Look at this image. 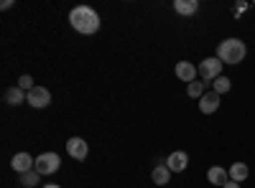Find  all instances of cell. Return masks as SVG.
<instances>
[{"label":"cell","mask_w":255,"mask_h":188,"mask_svg":"<svg viewBox=\"0 0 255 188\" xmlns=\"http://www.w3.org/2000/svg\"><path fill=\"white\" fill-rule=\"evenodd\" d=\"M69 23L77 33H84V36H92L100 31V15L95 8L90 5H77L69 10Z\"/></svg>","instance_id":"6da1fadb"},{"label":"cell","mask_w":255,"mask_h":188,"mask_svg":"<svg viewBox=\"0 0 255 188\" xmlns=\"http://www.w3.org/2000/svg\"><path fill=\"white\" fill-rule=\"evenodd\" d=\"M245 56H248L245 41H240V38H225V41H220L217 59L222 61V64H240V61H245Z\"/></svg>","instance_id":"7a4b0ae2"},{"label":"cell","mask_w":255,"mask_h":188,"mask_svg":"<svg viewBox=\"0 0 255 188\" xmlns=\"http://www.w3.org/2000/svg\"><path fill=\"white\" fill-rule=\"evenodd\" d=\"M222 66H225V64H222L217 56H209V59L199 61V79H204V81L220 79V76H222Z\"/></svg>","instance_id":"3957f363"},{"label":"cell","mask_w":255,"mask_h":188,"mask_svg":"<svg viewBox=\"0 0 255 188\" xmlns=\"http://www.w3.org/2000/svg\"><path fill=\"white\" fill-rule=\"evenodd\" d=\"M59 168H61V158L56 153H41L36 158V171L41 176H54Z\"/></svg>","instance_id":"277c9868"},{"label":"cell","mask_w":255,"mask_h":188,"mask_svg":"<svg viewBox=\"0 0 255 188\" xmlns=\"http://www.w3.org/2000/svg\"><path fill=\"white\" fill-rule=\"evenodd\" d=\"M10 168H13L18 176H23V173H28V171L36 168V160H33L28 153H15L13 160H10Z\"/></svg>","instance_id":"5b68a950"},{"label":"cell","mask_w":255,"mask_h":188,"mask_svg":"<svg viewBox=\"0 0 255 188\" xmlns=\"http://www.w3.org/2000/svg\"><path fill=\"white\" fill-rule=\"evenodd\" d=\"M33 110H44L46 104L51 102V94H49V89H44V87H33L31 92H28V99H26Z\"/></svg>","instance_id":"8992f818"},{"label":"cell","mask_w":255,"mask_h":188,"mask_svg":"<svg viewBox=\"0 0 255 188\" xmlns=\"http://www.w3.org/2000/svg\"><path fill=\"white\" fill-rule=\"evenodd\" d=\"M67 153L74 160H84V158L90 155V148H87V142H84L82 137H69L67 140Z\"/></svg>","instance_id":"52a82bcc"},{"label":"cell","mask_w":255,"mask_h":188,"mask_svg":"<svg viewBox=\"0 0 255 188\" xmlns=\"http://www.w3.org/2000/svg\"><path fill=\"white\" fill-rule=\"evenodd\" d=\"M174 74L179 76V81H186V84H191V81H197L199 69H197L194 64H191V61H179L176 69H174Z\"/></svg>","instance_id":"ba28073f"},{"label":"cell","mask_w":255,"mask_h":188,"mask_svg":"<svg viewBox=\"0 0 255 188\" xmlns=\"http://www.w3.org/2000/svg\"><path fill=\"white\" fill-rule=\"evenodd\" d=\"M166 165H168V171H171V173H184L189 168V155L184 150H176V153H171L166 158Z\"/></svg>","instance_id":"9c48e42d"},{"label":"cell","mask_w":255,"mask_h":188,"mask_svg":"<svg viewBox=\"0 0 255 188\" xmlns=\"http://www.w3.org/2000/svg\"><path fill=\"white\" fill-rule=\"evenodd\" d=\"M220 102H222V97H220L217 92H207V94L199 99V112H202V115H215V112L220 110Z\"/></svg>","instance_id":"30bf717a"},{"label":"cell","mask_w":255,"mask_h":188,"mask_svg":"<svg viewBox=\"0 0 255 188\" xmlns=\"http://www.w3.org/2000/svg\"><path fill=\"white\" fill-rule=\"evenodd\" d=\"M207 181L212 183V186H225L227 181H230V173H227V168H222V165H212V168L207 171Z\"/></svg>","instance_id":"8fae6325"},{"label":"cell","mask_w":255,"mask_h":188,"mask_svg":"<svg viewBox=\"0 0 255 188\" xmlns=\"http://www.w3.org/2000/svg\"><path fill=\"white\" fill-rule=\"evenodd\" d=\"M5 104H10V107H18V104H23L26 99H28V92H23L18 84L15 87H10V89H5Z\"/></svg>","instance_id":"7c38bea8"},{"label":"cell","mask_w":255,"mask_h":188,"mask_svg":"<svg viewBox=\"0 0 255 188\" xmlns=\"http://www.w3.org/2000/svg\"><path fill=\"white\" fill-rule=\"evenodd\" d=\"M227 173H230V181L243 183V181L250 176V168H248V163H232L230 168H227Z\"/></svg>","instance_id":"4fadbf2b"},{"label":"cell","mask_w":255,"mask_h":188,"mask_svg":"<svg viewBox=\"0 0 255 188\" xmlns=\"http://www.w3.org/2000/svg\"><path fill=\"white\" fill-rule=\"evenodd\" d=\"M174 10L179 15H194L199 10V3L197 0H174Z\"/></svg>","instance_id":"5bb4252c"},{"label":"cell","mask_w":255,"mask_h":188,"mask_svg":"<svg viewBox=\"0 0 255 188\" xmlns=\"http://www.w3.org/2000/svg\"><path fill=\"white\" fill-rule=\"evenodd\" d=\"M151 178H153L156 186H166L168 181H171V171H168L166 163H158L156 168H153V173H151Z\"/></svg>","instance_id":"9a60e30c"},{"label":"cell","mask_w":255,"mask_h":188,"mask_svg":"<svg viewBox=\"0 0 255 188\" xmlns=\"http://www.w3.org/2000/svg\"><path fill=\"white\" fill-rule=\"evenodd\" d=\"M186 94L191 99H202L207 94V81H191V84L186 87Z\"/></svg>","instance_id":"2e32d148"},{"label":"cell","mask_w":255,"mask_h":188,"mask_svg":"<svg viewBox=\"0 0 255 188\" xmlns=\"http://www.w3.org/2000/svg\"><path fill=\"white\" fill-rule=\"evenodd\" d=\"M230 89H232V81H230L227 76H220V79L212 81V92H217L220 97H222V94H227Z\"/></svg>","instance_id":"e0dca14e"},{"label":"cell","mask_w":255,"mask_h":188,"mask_svg":"<svg viewBox=\"0 0 255 188\" xmlns=\"http://www.w3.org/2000/svg\"><path fill=\"white\" fill-rule=\"evenodd\" d=\"M36 183H41V173L33 168V171H28V173H23V176H20V186H23V188H33Z\"/></svg>","instance_id":"ac0fdd59"},{"label":"cell","mask_w":255,"mask_h":188,"mask_svg":"<svg viewBox=\"0 0 255 188\" xmlns=\"http://www.w3.org/2000/svg\"><path fill=\"white\" fill-rule=\"evenodd\" d=\"M18 87L23 89V92H31V89L36 87V84H33V76H31V74H23V76L18 79Z\"/></svg>","instance_id":"d6986e66"},{"label":"cell","mask_w":255,"mask_h":188,"mask_svg":"<svg viewBox=\"0 0 255 188\" xmlns=\"http://www.w3.org/2000/svg\"><path fill=\"white\" fill-rule=\"evenodd\" d=\"M245 10H248V5H245V3H240V5L232 8V13H235V15H240V13H245Z\"/></svg>","instance_id":"ffe728a7"},{"label":"cell","mask_w":255,"mask_h":188,"mask_svg":"<svg viewBox=\"0 0 255 188\" xmlns=\"http://www.w3.org/2000/svg\"><path fill=\"white\" fill-rule=\"evenodd\" d=\"M240 186H243V183H235V181H227V183H225L222 188H240Z\"/></svg>","instance_id":"44dd1931"},{"label":"cell","mask_w":255,"mask_h":188,"mask_svg":"<svg viewBox=\"0 0 255 188\" xmlns=\"http://www.w3.org/2000/svg\"><path fill=\"white\" fill-rule=\"evenodd\" d=\"M44 188H61V186H56V183H46Z\"/></svg>","instance_id":"7402d4cb"}]
</instances>
